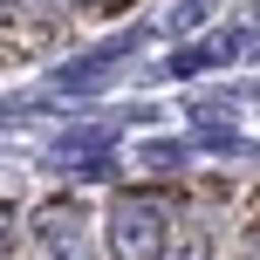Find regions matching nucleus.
Segmentation results:
<instances>
[{
    "mask_svg": "<svg viewBox=\"0 0 260 260\" xmlns=\"http://www.w3.org/2000/svg\"><path fill=\"white\" fill-rule=\"evenodd\" d=\"M110 253L117 260H157L165 253V206L157 199H144V192H123V199H110Z\"/></svg>",
    "mask_w": 260,
    "mask_h": 260,
    "instance_id": "f257e3e1",
    "label": "nucleus"
},
{
    "mask_svg": "<svg viewBox=\"0 0 260 260\" xmlns=\"http://www.w3.org/2000/svg\"><path fill=\"white\" fill-rule=\"evenodd\" d=\"M27 260H89L82 219H76V212H48V219H35V253H27Z\"/></svg>",
    "mask_w": 260,
    "mask_h": 260,
    "instance_id": "f03ea898",
    "label": "nucleus"
},
{
    "mask_svg": "<svg viewBox=\"0 0 260 260\" xmlns=\"http://www.w3.org/2000/svg\"><path fill=\"white\" fill-rule=\"evenodd\" d=\"M206 247L212 240H206V226H199V212H178V219L165 226V253L157 260H206Z\"/></svg>",
    "mask_w": 260,
    "mask_h": 260,
    "instance_id": "7ed1b4c3",
    "label": "nucleus"
},
{
    "mask_svg": "<svg viewBox=\"0 0 260 260\" xmlns=\"http://www.w3.org/2000/svg\"><path fill=\"white\" fill-rule=\"evenodd\" d=\"M7 247H14V212L0 206V260H7Z\"/></svg>",
    "mask_w": 260,
    "mask_h": 260,
    "instance_id": "20e7f679",
    "label": "nucleus"
}]
</instances>
